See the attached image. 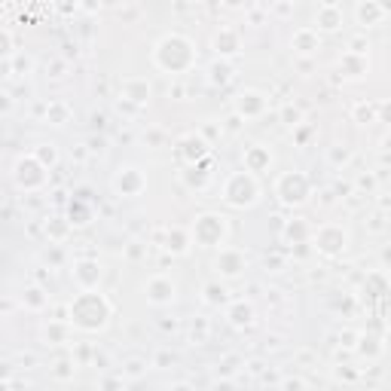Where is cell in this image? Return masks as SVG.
Wrapping results in <instances>:
<instances>
[{"mask_svg": "<svg viewBox=\"0 0 391 391\" xmlns=\"http://www.w3.org/2000/svg\"><path fill=\"white\" fill-rule=\"evenodd\" d=\"M226 232H230V226L220 214H199V218L193 220V230H190V242L199 245V248H220L226 242Z\"/></svg>", "mask_w": 391, "mask_h": 391, "instance_id": "obj_4", "label": "cell"}, {"mask_svg": "<svg viewBox=\"0 0 391 391\" xmlns=\"http://www.w3.org/2000/svg\"><path fill=\"white\" fill-rule=\"evenodd\" d=\"M291 49H294V55H315L318 49H321V34H318L315 28H309V25L294 31Z\"/></svg>", "mask_w": 391, "mask_h": 391, "instance_id": "obj_18", "label": "cell"}, {"mask_svg": "<svg viewBox=\"0 0 391 391\" xmlns=\"http://www.w3.org/2000/svg\"><path fill=\"white\" fill-rule=\"evenodd\" d=\"M16 53H13V34L6 28H0V61H9Z\"/></svg>", "mask_w": 391, "mask_h": 391, "instance_id": "obj_37", "label": "cell"}, {"mask_svg": "<svg viewBox=\"0 0 391 391\" xmlns=\"http://www.w3.org/2000/svg\"><path fill=\"white\" fill-rule=\"evenodd\" d=\"M355 18H358V25H364V28L382 25L385 18H388V6H385V4H379V0H358V6H355Z\"/></svg>", "mask_w": 391, "mask_h": 391, "instance_id": "obj_15", "label": "cell"}, {"mask_svg": "<svg viewBox=\"0 0 391 391\" xmlns=\"http://www.w3.org/2000/svg\"><path fill=\"white\" fill-rule=\"evenodd\" d=\"M0 110H9V95H0Z\"/></svg>", "mask_w": 391, "mask_h": 391, "instance_id": "obj_58", "label": "cell"}, {"mask_svg": "<svg viewBox=\"0 0 391 391\" xmlns=\"http://www.w3.org/2000/svg\"><path fill=\"white\" fill-rule=\"evenodd\" d=\"M150 95H153V86L144 77L122 80V101H129V105H135V107H144L150 101Z\"/></svg>", "mask_w": 391, "mask_h": 391, "instance_id": "obj_16", "label": "cell"}, {"mask_svg": "<svg viewBox=\"0 0 391 391\" xmlns=\"http://www.w3.org/2000/svg\"><path fill=\"white\" fill-rule=\"evenodd\" d=\"M144 141H147V147H162L166 144V129H159V126H153L144 132Z\"/></svg>", "mask_w": 391, "mask_h": 391, "instance_id": "obj_39", "label": "cell"}, {"mask_svg": "<svg viewBox=\"0 0 391 391\" xmlns=\"http://www.w3.org/2000/svg\"><path fill=\"white\" fill-rule=\"evenodd\" d=\"M171 391H190V385H187V382H181V385H174Z\"/></svg>", "mask_w": 391, "mask_h": 391, "instance_id": "obj_59", "label": "cell"}, {"mask_svg": "<svg viewBox=\"0 0 391 391\" xmlns=\"http://www.w3.org/2000/svg\"><path fill=\"white\" fill-rule=\"evenodd\" d=\"M211 153V144L205 141L199 132H187L181 141H178V156L183 159V166H199V162L208 159Z\"/></svg>", "mask_w": 391, "mask_h": 391, "instance_id": "obj_10", "label": "cell"}, {"mask_svg": "<svg viewBox=\"0 0 391 391\" xmlns=\"http://www.w3.org/2000/svg\"><path fill=\"white\" fill-rule=\"evenodd\" d=\"M226 318H230L232 327H248V324H254V306L245 300H235L226 306Z\"/></svg>", "mask_w": 391, "mask_h": 391, "instance_id": "obj_26", "label": "cell"}, {"mask_svg": "<svg viewBox=\"0 0 391 391\" xmlns=\"http://www.w3.org/2000/svg\"><path fill=\"white\" fill-rule=\"evenodd\" d=\"M110 315H113V306H110L107 296L98 294V291H80L68 306V324L77 327V331H83V333L105 331Z\"/></svg>", "mask_w": 391, "mask_h": 391, "instance_id": "obj_1", "label": "cell"}, {"mask_svg": "<svg viewBox=\"0 0 391 391\" xmlns=\"http://www.w3.org/2000/svg\"><path fill=\"white\" fill-rule=\"evenodd\" d=\"M174 361H178V358H174L171 352H159L156 358H153V367H159V370H168Z\"/></svg>", "mask_w": 391, "mask_h": 391, "instance_id": "obj_45", "label": "cell"}, {"mask_svg": "<svg viewBox=\"0 0 391 391\" xmlns=\"http://www.w3.org/2000/svg\"><path fill=\"white\" fill-rule=\"evenodd\" d=\"M339 74L348 77V80H358L367 74V55H355V53H343V58H339Z\"/></svg>", "mask_w": 391, "mask_h": 391, "instance_id": "obj_24", "label": "cell"}, {"mask_svg": "<svg viewBox=\"0 0 391 391\" xmlns=\"http://www.w3.org/2000/svg\"><path fill=\"white\" fill-rule=\"evenodd\" d=\"M9 61H13V74H28L31 70V58H25V55H13Z\"/></svg>", "mask_w": 391, "mask_h": 391, "instance_id": "obj_46", "label": "cell"}, {"mask_svg": "<svg viewBox=\"0 0 391 391\" xmlns=\"http://www.w3.org/2000/svg\"><path fill=\"white\" fill-rule=\"evenodd\" d=\"M282 122H284V126H291V129L300 126V122H303V113H300V107H294V105L282 107Z\"/></svg>", "mask_w": 391, "mask_h": 391, "instance_id": "obj_38", "label": "cell"}, {"mask_svg": "<svg viewBox=\"0 0 391 391\" xmlns=\"http://www.w3.org/2000/svg\"><path fill=\"white\" fill-rule=\"evenodd\" d=\"M68 232H70V220L68 218H53L46 223V235H49V242H53V245H65Z\"/></svg>", "mask_w": 391, "mask_h": 391, "instance_id": "obj_31", "label": "cell"}, {"mask_svg": "<svg viewBox=\"0 0 391 391\" xmlns=\"http://www.w3.org/2000/svg\"><path fill=\"white\" fill-rule=\"evenodd\" d=\"M46 122H53V126H65V122H70V105L68 101H49L46 105Z\"/></svg>", "mask_w": 391, "mask_h": 391, "instance_id": "obj_30", "label": "cell"}, {"mask_svg": "<svg viewBox=\"0 0 391 391\" xmlns=\"http://www.w3.org/2000/svg\"><path fill=\"white\" fill-rule=\"evenodd\" d=\"M74 367H77L74 361H58L53 373H55L58 379H70V376H74Z\"/></svg>", "mask_w": 391, "mask_h": 391, "instance_id": "obj_44", "label": "cell"}, {"mask_svg": "<svg viewBox=\"0 0 391 391\" xmlns=\"http://www.w3.org/2000/svg\"><path fill=\"white\" fill-rule=\"evenodd\" d=\"M327 159H331V166H346V162L348 159H352V150H348L346 147V144H333V147H331V153H327Z\"/></svg>", "mask_w": 391, "mask_h": 391, "instance_id": "obj_35", "label": "cell"}, {"mask_svg": "<svg viewBox=\"0 0 391 391\" xmlns=\"http://www.w3.org/2000/svg\"><path fill=\"white\" fill-rule=\"evenodd\" d=\"M272 13L279 16V18H287V16H294V4H275Z\"/></svg>", "mask_w": 391, "mask_h": 391, "instance_id": "obj_50", "label": "cell"}, {"mask_svg": "<svg viewBox=\"0 0 391 391\" xmlns=\"http://www.w3.org/2000/svg\"><path fill=\"white\" fill-rule=\"evenodd\" d=\"M89 358H95V348L92 346H77V358H74V364L80 361V364H86Z\"/></svg>", "mask_w": 391, "mask_h": 391, "instance_id": "obj_48", "label": "cell"}, {"mask_svg": "<svg viewBox=\"0 0 391 391\" xmlns=\"http://www.w3.org/2000/svg\"><path fill=\"white\" fill-rule=\"evenodd\" d=\"M144 294H147V300L153 306H171L174 296H178V284H174L168 275H153L147 287H144Z\"/></svg>", "mask_w": 391, "mask_h": 391, "instance_id": "obj_14", "label": "cell"}, {"mask_svg": "<svg viewBox=\"0 0 391 391\" xmlns=\"http://www.w3.org/2000/svg\"><path fill=\"white\" fill-rule=\"evenodd\" d=\"M232 74H235L232 61L214 58V61H211V68H208V83H211V86H226V83L232 80Z\"/></svg>", "mask_w": 391, "mask_h": 391, "instance_id": "obj_28", "label": "cell"}, {"mask_svg": "<svg viewBox=\"0 0 391 391\" xmlns=\"http://www.w3.org/2000/svg\"><path fill=\"white\" fill-rule=\"evenodd\" d=\"M144 370H147V361H141V358H129L126 367H122V379H141Z\"/></svg>", "mask_w": 391, "mask_h": 391, "instance_id": "obj_36", "label": "cell"}, {"mask_svg": "<svg viewBox=\"0 0 391 391\" xmlns=\"http://www.w3.org/2000/svg\"><path fill=\"white\" fill-rule=\"evenodd\" d=\"M211 391H235V385L230 382V379H220V382H214Z\"/></svg>", "mask_w": 391, "mask_h": 391, "instance_id": "obj_51", "label": "cell"}, {"mask_svg": "<svg viewBox=\"0 0 391 391\" xmlns=\"http://www.w3.org/2000/svg\"><path fill=\"white\" fill-rule=\"evenodd\" d=\"M211 49H214V55L223 58V61H230L242 53V34L235 28H218L214 31V37H211Z\"/></svg>", "mask_w": 391, "mask_h": 391, "instance_id": "obj_12", "label": "cell"}, {"mask_svg": "<svg viewBox=\"0 0 391 391\" xmlns=\"http://www.w3.org/2000/svg\"><path fill=\"white\" fill-rule=\"evenodd\" d=\"M284 242L291 245H309L312 242V226H309V220L303 218H294V220H287L284 223Z\"/></svg>", "mask_w": 391, "mask_h": 391, "instance_id": "obj_21", "label": "cell"}, {"mask_svg": "<svg viewBox=\"0 0 391 391\" xmlns=\"http://www.w3.org/2000/svg\"><path fill=\"white\" fill-rule=\"evenodd\" d=\"M242 162H245V171L257 178V174L269 171V166H272V153H269V147H263V144H251V147L245 150Z\"/></svg>", "mask_w": 391, "mask_h": 391, "instance_id": "obj_17", "label": "cell"}, {"mask_svg": "<svg viewBox=\"0 0 391 391\" xmlns=\"http://www.w3.org/2000/svg\"><path fill=\"white\" fill-rule=\"evenodd\" d=\"M235 370H239V358L230 355V358H223V361L218 364V376H220V379H230Z\"/></svg>", "mask_w": 391, "mask_h": 391, "instance_id": "obj_40", "label": "cell"}, {"mask_svg": "<svg viewBox=\"0 0 391 391\" xmlns=\"http://www.w3.org/2000/svg\"><path fill=\"white\" fill-rule=\"evenodd\" d=\"M110 187H113L117 196H122V199H135V196H141L144 190H147V174H144L141 168H135V166L117 168Z\"/></svg>", "mask_w": 391, "mask_h": 391, "instance_id": "obj_8", "label": "cell"}, {"mask_svg": "<svg viewBox=\"0 0 391 391\" xmlns=\"http://www.w3.org/2000/svg\"><path fill=\"white\" fill-rule=\"evenodd\" d=\"M31 156H34V159L40 162V166H43V168L49 171V168H53L55 162H58V150L53 147V144H40V147H37L34 153H31Z\"/></svg>", "mask_w": 391, "mask_h": 391, "instance_id": "obj_33", "label": "cell"}, {"mask_svg": "<svg viewBox=\"0 0 391 391\" xmlns=\"http://www.w3.org/2000/svg\"><path fill=\"white\" fill-rule=\"evenodd\" d=\"M358 352H361L364 358H376L379 352H382V343H379L376 336H358Z\"/></svg>", "mask_w": 391, "mask_h": 391, "instance_id": "obj_34", "label": "cell"}, {"mask_svg": "<svg viewBox=\"0 0 391 391\" xmlns=\"http://www.w3.org/2000/svg\"><path fill=\"white\" fill-rule=\"evenodd\" d=\"M202 303L211 306V309H220V306H230V291H226L223 282H205L202 287Z\"/></svg>", "mask_w": 391, "mask_h": 391, "instance_id": "obj_23", "label": "cell"}, {"mask_svg": "<svg viewBox=\"0 0 391 391\" xmlns=\"http://www.w3.org/2000/svg\"><path fill=\"white\" fill-rule=\"evenodd\" d=\"M190 230H181V226H168V232H166V248L168 254H174V257H183L190 251Z\"/></svg>", "mask_w": 391, "mask_h": 391, "instance_id": "obj_22", "label": "cell"}, {"mask_svg": "<svg viewBox=\"0 0 391 391\" xmlns=\"http://www.w3.org/2000/svg\"><path fill=\"white\" fill-rule=\"evenodd\" d=\"M126 257H129V260H135V263L144 260V245L141 242H129L126 245Z\"/></svg>", "mask_w": 391, "mask_h": 391, "instance_id": "obj_47", "label": "cell"}, {"mask_svg": "<svg viewBox=\"0 0 391 391\" xmlns=\"http://www.w3.org/2000/svg\"><path fill=\"white\" fill-rule=\"evenodd\" d=\"M22 306L31 309V312H40V309L49 306V294H46L40 284H28L25 294H22Z\"/></svg>", "mask_w": 391, "mask_h": 391, "instance_id": "obj_29", "label": "cell"}, {"mask_svg": "<svg viewBox=\"0 0 391 391\" xmlns=\"http://www.w3.org/2000/svg\"><path fill=\"white\" fill-rule=\"evenodd\" d=\"M373 113H376V105H364V101L361 105H355V119L358 122H370L373 119Z\"/></svg>", "mask_w": 391, "mask_h": 391, "instance_id": "obj_43", "label": "cell"}, {"mask_svg": "<svg viewBox=\"0 0 391 391\" xmlns=\"http://www.w3.org/2000/svg\"><path fill=\"white\" fill-rule=\"evenodd\" d=\"M260 199V183L248 171H232L223 183V202L232 208H251Z\"/></svg>", "mask_w": 391, "mask_h": 391, "instance_id": "obj_3", "label": "cell"}, {"mask_svg": "<svg viewBox=\"0 0 391 391\" xmlns=\"http://www.w3.org/2000/svg\"><path fill=\"white\" fill-rule=\"evenodd\" d=\"M208 159L199 162V166H187L181 171V181H183V187L187 190H205L208 187V181H211V171H208Z\"/></svg>", "mask_w": 391, "mask_h": 391, "instance_id": "obj_20", "label": "cell"}, {"mask_svg": "<svg viewBox=\"0 0 391 391\" xmlns=\"http://www.w3.org/2000/svg\"><path fill=\"white\" fill-rule=\"evenodd\" d=\"M40 336H43L46 346H65L70 339V324L68 321H49L43 331H40Z\"/></svg>", "mask_w": 391, "mask_h": 391, "instance_id": "obj_27", "label": "cell"}, {"mask_svg": "<svg viewBox=\"0 0 391 391\" xmlns=\"http://www.w3.org/2000/svg\"><path fill=\"white\" fill-rule=\"evenodd\" d=\"M92 126H95V129L105 126V113H95V117H92Z\"/></svg>", "mask_w": 391, "mask_h": 391, "instance_id": "obj_57", "label": "cell"}, {"mask_svg": "<svg viewBox=\"0 0 391 391\" xmlns=\"http://www.w3.org/2000/svg\"><path fill=\"white\" fill-rule=\"evenodd\" d=\"M266 107H269V98L257 89H245L239 98H235V117L239 119H257L263 117Z\"/></svg>", "mask_w": 391, "mask_h": 391, "instance_id": "obj_13", "label": "cell"}, {"mask_svg": "<svg viewBox=\"0 0 391 391\" xmlns=\"http://www.w3.org/2000/svg\"><path fill=\"white\" fill-rule=\"evenodd\" d=\"M364 291H367V296H385L388 294V279H385V272L379 269V272H370L367 275V282H364Z\"/></svg>", "mask_w": 391, "mask_h": 391, "instance_id": "obj_32", "label": "cell"}, {"mask_svg": "<svg viewBox=\"0 0 391 391\" xmlns=\"http://www.w3.org/2000/svg\"><path fill=\"white\" fill-rule=\"evenodd\" d=\"M205 336H208V324H205V321H199V327L193 324V331H190V339H193V343H202Z\"/></svg>", "mask_w": 391, "mask_h": 391, "instance_id": "obj_49", "label": "cell"}, {"mask_svg": "<svg viewBox=\"0 0 391 391\" xmlns=\"http://www.w3.org/2000/svg\"><path fill=\"white\" fill-rule=\"evenodd\" d=\"M0 391H9V385H6V382H0Z\"/></svg>", "mask_w": 391, "mask_h": 391, "instance_id": "obj_60", "label": "cell"}, {"mask_svg": "<svg viewBox=\"0 0 391 391\" xmlns=\"http://www.w3.org/2000/svg\"><path fill=\"white\" fill-rule=\"evenodd\" d=\"M196 58H199V53H196V43L187 34H166L153 46V65L166 74H187V70H193Z\"/></svg>", "mask_w": 391, "mask_h": 391, "instance_id": "obj_2", "label": "cell"}, {"mask_svg": "<svg viewBox=\"0 0 391 391\" xmlns=\"http://www.w3.org/2000/svg\"><path fill=\"white\" fill-rule=\"evenodd\" d=\"M49 70H53V77H61V70H65V61H53V68H49Z\"/></svg>", "mask_w": 391, "mask_h": 391, "instance_id": "obj_54", "label": "cell"}, {"mask_svg": "<svg viewBox=\"0 0 391 391\" xmlns=\"http://www.w3.org/2000/svg\"><path fill=\"white\" fill-rule=\"evenodd\" d=\"M68 220H70V226H86L92 220V202L86 199V196H74V199H70Z\"/></svg>", "mask_w": 391, "mask_h": 391, "instance_id": "obj_25", "label": "cell"}, {"mask_svg": "<svg viewBox=\"0 0 391 391\" xmlns=\"http://www.w3.org/2000/svg\"><path fill=\"white\" fill-rule=\"evenodd\" d=\"M46 178H49V171L40 166L34 156H18V159H16V166H13V181H16L18 190L34 193V190H40V187H46Z\"/></svg>", "mask_w": 391, "mask_h": 391, "instance_id": "obj_7", "label": "cell"}, {"mask_svg": "<svg viewBox=\"0 0 391 391\" xmlns=\"http://www.w3.org/2000/svg\"><path fill=\"white\" fill-rule=\"evenodd\" d=\"M61 257H65V254H61V245H55V251L49 254V260H53V263H61Z\"/></svg>", "mask_w": 391, "mask_h": 391, "instance_id": "obj_56", "label": "cell"}, {"mask_svg": "<svg viewBox=\"0 0 391 391\" xmlns=\"http://www.w3.org/2000/svg\"><path fill=\"white\" fill-rule=\"evenodd\" d=\"M284 391H303V382H300V379H287Z\"/></svg>", "mask_w": 391, "mask_h": 391, "instance_id": "obj_52", "label": "cell"}, {"mask_svg": "<svg viewBox=\"0 0 391 391\" xmlns=\"http://www.w3.org/2000/svg\"><path fill=\"white\" fill-rule=\"evenodd\" d=\"M13 74V61H0V77H9Z\"/></svg>", "mask_w": 391, "mask_h": 391, "instance_id": "obj_53", "label": "cell"}, {"mask_svg": "<svg viewBox=\"0 0 391 391\" xmlns=\"http://www.w3.org/2000/svg\"><path fill=\"white\" fill-rule=\"evenodd\" d=\"M275 196H279V202L287 205V208H300V205L309 202V196H312V181L303 171H284L275 181Z\"/></svg>", "mask_w": 391, "mask_h": 391, "instance_id": "obj_5", "label": "cell"}, {"mask_svg": "<svg viewBox=\"0 0 391 391\" xmlns=\"http://www.w3.org/2000/svg\"><path fill=\"white\" fill-rule=\"evenodd\" d=\"M126 388V379L122 376H101L98 382V391H122Z\"/></svg>", "mask_w": 391, "mask_h": 391, "instance_id": "obj_41", "label": "cell"}, {"mask_svg": "<svg viewBox=\"0 0 391 391\" xmlns=\"http://www.w3.org/2000/svg\"><path fill=\"white\" fill-rule=\"evenodd\" d=\"M346 22V13L339 4H321L315 9V31H339Z\"/></svg>", "mask_w": 391, "mask_h": 391, "instance_id": "obj_19", "label": "cell"}, {"mask_svg": "<svg viewBox=\"0 0 391 391\" xmlns=\"http://www.w3.org/2000/svg\"><path fill=\"white\" fill-rule=\"evenodd\" d=\"M309 245H312V251H318L321 257L336 260V257H343L346 248H348V232L336 223H327V226H321V230H312V242Z\"/></svg>", "mask_w": 391, "mask_h": 391, "instance_id": "obj_6", "label": "cell"}, {"mask_svg": "<svg viewBox=\"0 0 391 391\" xmlns=\"http://www.w3.org/2000/svg\"><path fill=\"white\" fill-rule=\"evenodd\" d=\"M9 373H13V367H9V364H0V382H6Z\"/></svg>", "mask_w": 391, "mask_h": 391, "instance_id": "obj_55", "label": "cell"}, {"mask_svg": "<svg viewBox=\"0 0 391 391\" xmlns=\"http://www.w3.org/2000/svg\"><path fill=\"white\" fill-rule=\"evenodd\" d=\"M245 269H248V257L239 248H220L218 257H214V272L220 279H239Z\"/></svg>", "mask_w": 391, "mask_h": 391, "instance_id": "obj_9", "label": "cell"}, {"mask_svg": "<svg viewBox=\"0 0 391 391\" xmlns=\"http://www.w3.org/2000/svg\"><path fill=\"white\" fill-rule=\"evenodd\" d=\"M70 275H74L80 291H95L101 282V263L95 257H80V260H74V266H70Z\"/></svg>", "mask_w": 391, "mask_h": 391, "instance_id": "obj_11", "label": "cell"}, {"mask_svg": "<svg viewBox=\"0 0 391 391\" xmlns=\"http://www.w3.org/2000/svg\"><path fill=\"white\" fill-rule=\"evenodd\" d=\"M294 138H296V144H300V147H306V144L315 138V129L309 126V122H300V126L294 129Z\"/></svg>", "mask_w": 391, "mask_h": 391, "instance_id": "obj_42", "label": "cell"}]
</instances>
